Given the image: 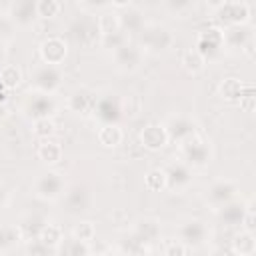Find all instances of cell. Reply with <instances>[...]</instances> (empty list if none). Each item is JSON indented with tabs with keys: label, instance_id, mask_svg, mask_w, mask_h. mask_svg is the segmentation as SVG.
I'll return each instance as SVG.
<instances>
[{
	"label": "cell",
	"instance_id": "cell-48",
	"mask_svg": "<svg viewBox=\"0 0 256 256\" xmlns=\"http://www.w3.org/2000/svg\"><path fill=\"white\" fill-rule=\"evenodd\" d=\"M8 88H4L2 84H0V104H6V98H8Z\"/></svg>",
	"mask_w": 256,
	"mask_h": 256
},
{
	"label": "cell",
	"instance_id": "cell-28",
	"mask_svg": "<svg viewBox=\"0 0 256 256\" xmlns=\"http://www.w3.org/2000/svg\"><path fill=\"white\" fill-rule=\"evenodd\" d=\"M124 140V132L120 124H102L98 130V142L104 148H116Z\"/></svg>",
	"mask_w": 256,
	"mask_h": 256
},
{
	"label": "cell",
	"instance_id": "cell-32",
	"mask_svg": "<svg viewBox=\"0 0 256 256\" xmlns=\"http://www.w3.org/2000/svg\"><path fill=\"white\" fill-rule=\"evenodd\" d=\"M0 84L8 90H14L22 84V70L16 64H4L0 66Z\"/></svg>",
	"mask_w": 256,
	"mask_h": 256
},
{
	"label": "cell",
	"instance_id": "cell-7",
	"mask_svg": "<svg viewBox=\"0 0 256 256\" xmlns=\"http://www.w3.org/2000/svg\"><path fill=\"white\" fill-rule=\"evenodd\" d=\"M112 60H114V66L124 72V74H130V72H136L140 66H142V60H144V50L128 40L126 44H122L118 50L112 52Z\"/></svg>",
	"mask_w": 256,
	"mask_h": 256
},
{
	"label": "cell",
	"instance_id": "cell-33",
	"mask_svg": "<svg viewBox=\"0 0 256 256\" xmlns=\"http://www.w3.org/2000/svg\"><path fill=\"white\" fill-rule=\"evenodd\" d=\"M144 188L148 192H162V190H166V172H164V168H150L144 174Z\"/></svg>",
	"mask_w": 256,
	"mask_h": 256
},
{
	"label": "cell",
	"instance_id": "cell-9",
	"mask_svg": "<svg viewBox=\"0 0 256 256\" xmlns=\"http://www.w3.org/2000/svg\"><path fill=\"white\" fill-rule=\"evenodd\" d=\"M194 48L206 58V62L210 58H216L224 50V34H222V28L220 26H210V28L198 32L196 46Z\"/></svg>",
	"mask_w": 256,
	"mask_h": 256
},
{
	"label": "cell",
	"instance_id": "cell-35",
	"mask_svg": "<svg viewBox=\"0 0 256 256\" xmlns=\"http://www.w3.org/2000/svg\"><path fill=\"white\" fill-rule=\"evenodd\" d=\"M32 134L40 140H50L56 134V124L52 118H38L32 120Z\"/></svg>",
	"mask_w": 256,
	"mask_h": 256
},
{
	"label": "cell",
	"instance_id": "cell-45",
	"mask_svg": "<svg viewBox=\"0 0 256 256\" xmlns=\"http://www.w3.org/2000/svg\"><path fill=\"white\" fill-rule=\"evenodd\" d=\"M238 104H240V110L242 112H254V108H256V96H254V86L238 100Z\"/></svg>",
	"mask_w": 256,
	"mask_h": 256
},
{
	"label": "cell",
	"instance_id": "cell-39",
	"mask_svg": "<svg viewBox=\"0 0 256 256\" xmlns=\"http://www.w3.org/2000/svg\"><path fill=\"white\" fill-rule=\"evenodd\" d=\"M128 42V36L120 30V32H116V34H112V36H104V38H100V44H102V48H106L108 52H114V50H118L122 44H126Z\"/></svg>",
	"mask_w": 256,
	"mask_h": 256
},
{
	"label": "cell",
	"instance_id": "cell-8",
	"mask_svg": "<svg viewBox=\"0 0 256 256\" xmlns=\"http://www.w3.org/2000/svg\"><path fill=\"white\" fill-rule=\"evenodd\" d=\"M210 236V230L206 226L204 220L198 218H188L178 226V240L186 246V248H198L202 244H206Z\"/></svg>",
	"mask_w": 256,
	"mask_h": 256
},
{
	"label": "cell",
	"instance_id": "cell-20",
	"mask_svg": "<svg viewBox=\"0 0 256 256\" xmlns=\"http://www.w3.org/2000/svg\"><path fill=\"white\" fill-rule=\"evenodd\" d=\"M64 204H66V208H68L70 214L88 210V206H90V192H88V188L86 186H80V184H74V186L66 188V192H64Z\"/></svg>",
	"mask_w": 256,
	"mask_h": 256
},
{
	"label": "cell",
	"instance_id": "cell-4",
	"mask_svg": "<svg viewBox=\"0 0 256 256\" xmlns=\"http://www.w3.org/2000/svg\"><path fill=\"white\" fill-rule=\"evenodd\" d=\"M62 80H64V72L60 66L38 64V66H34V70L30 74V88H32V92L54 96V92L62 86Z\"/></svg>",
	"mask_w": 256,
	"mask_h": 256
},
{
	"label": "cell",
	"instance_id": "cell-43",
	"mask_svg": "<svg viewBox=\"0 0 256 256\" xmlns=\"http://www.w3.org/2000/svg\"><path fill=\"white\" fill-rule=\"evenodd\" d=\"M162 256H188V248L180 240H168L164 244Z\"/></svg>",
	"mask_w": 256,
	"mask_h": 256
},
{
	"label": "cell",
	"instance_id": "cell-38",
	"mask_svg": "<svg viewBox=\"0 0 256 256\" xmlns=\"http://www.w3.org/2000/svg\"><path fill=\"white\" fill-rule=\"evenodd\" d=\"M18 240H22L18 226H0V248H10Z\"/></svg>",
	"mask_w": 256,
	"mask_h": 256
},
{
	"label": "cell",
	"instance_id": "cell-30",
	"mask_svg": "<svg viewBox=\"0 0 256 256\" xmlns=\"http://www.w3.org/2000/svg\"><path fill=\"white\" fill-rule=\"evenodd\" d=\"M180 64H182V68H184L188 74L196 76V74H200V72L206 68V58H204L196 48H188V50H184Z\"/></svg>",
	"mask_w": 256,
	"mask_h": 256
},
{
	"label": "cell",
	"instance_id": "cell-29",
	"mask_svg": "<svg viewBox=\"0 0 256 256\" xmlns=\"http://www.w3.org/2000/svg\"><path fill=\"white\" fill-rule=\"evenodd\" d=\"M232 252L236 256H254V252H256V236L252 232L240 230L232 238Z\"/></svg>",
	"mask_w": 256,
	"mask_h": 256
},
{
	"label": "cell",
	"instance_id": "cell-41",
	"mask_svg": "<svg viewBox=\"0 0 256 256\" xmlns=\"http://www.w3.org/2000/svg\"><path fill=\"white\" fill-rule=\"evenodd\" d=\"M244 206H246V210H244V216L240 220V226H242L244 232H252L254 234V230H256V214H254L252 202H246Z\"/></svg>",
	"mask_w": 256,
	"mask_h": 256
},
{
	"label": "cell",
	"instance_id": "cell-44",
	"mask_svg": "<svg viewBox=\"0 0 256 256\" xmlns=\"http://www.w3.org/2000/svg\"><path fill=\"white\" fill-rule=\"evenodd\" d=\"M26 254H28V256H48V248H46L38 238H32V240H28V244H26Z\"/></svg>",
	"mask_w": 256,
	"mask_h": 256
},
{
	"label": "cell",
	"instance_id": "cell-52",
	"mask_svg": "<svg viewBox=\"0 0 256 256\" xmlns=\"http://www.w3.org/2000/svg\"><path fill=\"white\" fill-rule=\"evenodd\" d=\"M148 256H152V254H148Z\"/></svg>",
	"mask_w": 256,
	"mask_h": 256
},
{
	"label": "cell",
	"instance_id": "cell-51",
	"mask_svg": "<svg viewBox=\"0 0 256 256\" xmlns=\"http://www.w3.org/2000/svg\"><path fill=\"white\" fill-rule=\"evenodd\" d=\"M4 52H6V50H4V42H2V40H0V58H2V56H4Z\"/></svg>",
	"mask_w": 256,
	"mask_h": 256
},
{
	"label": "cell",
	"instance_id": "cell-31",
	"mask_svg": "<svg viewBox=\"0 0 256 256\" xmlns=\"http://www.w3.org/2000/svg\"><path fill=\"white\" fill-rule=\"evenodd\" d=\"M244 210H246V206L234 200V202L222 206V208L216 210V212H218V218H220L224 224H228V226H236V224H240V220H242V216H244Z\"/></svg>",
	"mask_w": 256,
	"mask_h": 256
},
{
	"label": "cell",
	"instance_id": "cell-3",
	"mask_svg": "<svg viewBox=\"0 0 256 256\" xmlns=\"http://www.w3.org/2000/svg\"><path fill=\"white\" fill-rule=\"evenodd\" d=\"M214 18L218 20L220 28L228 26H248L252 18V8L244 0H228V2H218L212 4Z\"/></svg>",
	"mask_w": 256,
	"mask_h": 256
},
{
	"label": "cell",
	"instance_id": "cell-15",
	"mask_svg": "<svg viewBox=\"0 0 256 256\" xmlns=\"http://www.w3.org/2000/svg\"><path fill=\"white\" fill-rule=\"evenodd\" d=\"M164 172H166V190L170 192H184L194 180L192 168H188L184 162H172L168 168H164Z\"/></svg>",
	"mask_w": 256,
	"mask_h": 256
},
{
	"label": "cell",
	"instance_id": "cell-24",
	"mask_svg": "<svg viewBox=\"0 0 256 256\" xmlns=\"http://www.w3.org/2000/svg\"><path fill=\"white\" fill-rule=\"evenodd\" d=\"M36 156H38V160H40L42 164L54 166V164H58V162L62 160L64 150H62V144H60V142H56V140L50 138V140H42V142L38 144Z\"/></svg>",
	"mask_w": 256,
	"mask_h": 256
},
{
	"label": "cell",
	"instance_id": "cell-5",
	"mask_svg": "<svg viewBox=\"0 0 256 256\" xmlns=\"http://www.w3.org/2000/svg\"><path fill=\"white\" fill-rule=\"evenodd\" d=\"M66 178L64 174L60 172H54V170H48L44 174H40L36 180H34V196L40 198V200H46V202H52V200H58L64 196L66 192Z\"/></svg>",
	"mask_w": 256,
	"mask_h": 256
},
{
	"label": "cell",
	"instance_id": "cell-47",
	"mask_svg": "<svg viewBox=\"0 0 256 256\" xmlns=\"http://www.w3.org/2000/svg\"><path fill=\"white\" fill-rule=\"evenodd\" d=\"M6 202H8V190L4 188V184H0V208L6 206Z\"/></svg>",
	"mask_w": 256,
	"mask_h": 256
},
{
	"label": "cell",
	"instance_id": "cell-46",
	"mask_svg": "<svg viewBox=\"0 0 256 256\" xmlns=\"http://www.w3.org/2000/svg\"><path fill=\"white\" fill-rule=\"evenodd\" d=\"M242 54H244L246 58H254V38L246 42V46L242 48Z\"/></svg>",
	"mask_w": 256,
	"mask_h": 256
},
{
	"label": "cell",
	"instance_id": "cell-22",
	"mask_svg": "<svg viewBox=\"0 0 256 256\" xmlns=\"http://www.w3.org/2000/svg\"><path fill=\"white\" fill-rule=\"evenodd\" d=\"M222 34H224V48H234L240 52L246 46V42L254 38L248 26H228V28H222Z\"/></svg>",
	"mask_w": 256,
	"mask_h": 256
},
{
	"label": "cell",
	"instance_id": "cell-23",
	"mask_svg": "<svg viewBox=\"0 0 256 256\" xmlns=\"http://www.w3.org/2000/svg\"><path fill=\"white\" fill-rule=\"evenodd\" d=\"M126 12H118L120 14V30L128 36V32H132V34H138L142 28H144V14H142V10L138 8V6H134V4H130L128 8H124Z\"/></svg>",
	"mask_w": 256,
	"mask_h": 256
},
{
	"label": "cell",
	"instance_id": "cell-1",
	"mask_svg": "<svg viewBox=\"0 0 256 256\" xmlns=\"http://www.w3.org/2000/svg\"><path fill=\"white\" fill-rule=\"evenodd\" d=\"M180 150V162H184L188 168H206L212 162V146L202 134H194L178 144Z\"/></svg>",
	"mask_w": 256,
	"mask_h": 256
},
{
	"label": "cell",
	"instance_id": "cell-42",
	"mask_svg": "<svg viewBox=\"0 0 256 256\" xmlns=\"http://www.w3.org/2000/svg\"><path fill=\"white\" fill-rule=\"evenodd\" d=\"M14 34H16V26L8 18V14H0V40L8 42L14 38Z\"/></svg>",
	"mask_w": 256,
	"mask_h": 256
},
{
	"label": "cell",
	"instance_id": "cell-13",
	"mask_svg": "<svg viewBox=\"0 0 256 256\" xmlns=\"http://www.w3.org/2000/svg\"><path fill=\"white\" fill-rule=\"evenodd\" d=\"M164 128H166V132H168V138L174 140L176 144H180L182 140H186V138L198 134L196 122H194L190 116H186V114H174V116H170V118L164 122Z\"/></svg>",
	"mask_w": 256,
	"mask_h": 256
},
{
	"label": "cell",
	"instance_id": "cell-36",
	"mask_svg": "<svg viewBox=\"0 0 256 256\" xmlns=\"http://www.w3.org/2000/svg\"><path fill=\"white\" fill-rule=\"evenodd\" d=\"M72 238L90 244L96 238V226L92 220H80L74 228H72Z\"/></svg>",
	"mask_w": 256,
	"mask_h": 256
},
{
	"label": "cell",
	"instance_id": "cell-34",
	"mask_svg": "<svg viewBox=\"0 0 256 256\" xmlns=\"http://www.w3.org/2000/svg\"><path fill=\"white\" fill-rule=\"evenodd\" d=\"M142 110V100L136 94H126L120 98V114L126 118H136Z\"/></svg>",
	"mask_w": 256,
	"mask_h": 256
},
{
	"label": "cell",
	"instance_id": "cell-10",
	"mask_svg": "<svg viewBox=\"0 0 256 256\" xmlns=\"http://www.w3.org/2000/svg\"><path fill=\"white\" fill-rule=\"evenodd\" d=\"M38 54L42 64L62 66L68 56V42L62 36H48L38 44Z\"/></svg>",
	"mask_w": 256,
	"mask_h": 256
},
{
	"label": "cell",
	"instance_id": "cell-50",
	"mask_svg": "<svg viewBox=\"0 0 256 256\" xmlns=\"http://www.w3.org/2000/svg\"><path fill=\"white\" fill-rule=\"evenodd\" d=\"M98 256H122L118 250H106V252H102V254H98Z\"/></svg>",
	"mask_w": 256,
	"mask_h": 256
},
{
	"label": "cell",
	"instance_id": "cell-6",
	"mask_svg": "<svg viewBox=\"0 0 256 256\" xmlns=\"http://www.w3.org/2000/svg\"><path fill=\"white\" fill-rule=\"evenodd\" d=\"M240 186L230 178H218L206 188V204L212 210H220L222 206L236 200Z\"/></svg>",
	"mask_w": 256,
	"mask_h": 256
},
{
	"label": "cell",
	"instance_id": "cell-21",
	"mask_svg": "<svg viewBox=\"0 0 256 256\" xmlns=\"http://www.w3.org/2000/svg\"><path fill=\"white\" fill-rule=\"evenodd\" d=\"M250 88H252V84H244L240 78L228 76V78L220 80V84H218V96L222 100H226V102H238Z\"/></svg>",
	"mask_w": 256,
	"mask_h": 256
},
{
	"label": "cell",
	"instance_id": "cell-37",
	"mask_svg": "<svg viewBox=\"0 0 256 256\" xmlns=\"http://www.w3.org/2000/svg\"><path fill=\"white\" fill-rule=\"evenodd\" d=\"M36 12H38V18H44V20L56 18L62 12V2H58V0H36Z\"/></svg>",
	"mask_w": 256,
	"mask_h": 256
},
{
	"label": "cell",
	"instance_id": "cell-40",
	"mask_svg": "<svg viewBox=\"0 0 256 256\" xmlns=\"http://www.w3.org/2000/svg\"><path fill=\"white\" fill-rule=\"evenodd\" d=\"M66 256H90V244L72 238L66 242Z\"/></svg>",
	"mask_w": 256,
	"mask_h": 256
},
{
	"label": "cell",
	"instance_id": "cell-12",
	"mask_svg": "<svg viewBox=\"0 0 256 256\" xmlns=\"http://www.w3.org/2000/svg\"><path fill=\"white\" fill-rule=\"evenodd\" d=\"M138 140H140V146H142L144 150H148V152H158V150L166 148L168 142H170L164 124H160V122H150V124H146V126L140 130Z\"/></svg>",
	"mask_w": 256,
	"mask_h": 256
},
{
	"label": "cell",
	"instance_id": "cell-27",
	"mask_svg": "<svg viewBox=\"0 0 256 256\" xmlns=\"http://www.w3.org/2000/svg\"><path fill=\"white\" fill-rule=\"evenodd\" d=\"M118 252L122 256H148L150 254V246L144 244L142 240H138L132 232L122 236L118 242Z\"/></svg>",
	"mask_w": 256,
	"mask_h": 256
},
{
	"label": "cell",
	"instance_id": "cell-14",
	"mask_svg": "<svg viewBox=\"0 0 256 256\" xmlns=\"http://www.w3.org/2000/svg\"><path fill=\"white\" fill-rule=\"evenodd\" d=\"M8 18L16 28H30L38 20L36 0H16L8 6Z\"/></svg>",
	"mask_w": 256,
	"mask_h": 256
},
{
	"label": "cell",
	"instance_id": "cell-2",
	"mask_svg": "<svg viewBox=\"0 0 256 256\" xmlns=\"http://www.w3.org/2000/svg\"><path fill=\"white\" fill-rule=\"evenodd\" d=\"M176 42V36L174 32L164 26V24H158V22H150V24H144V28L138 32V46L146 52H166L168 48H172Z\"/></svg>",
	"mask_w": 256,
	"mask_h": 256
},
{
	"label": "cell",
	"instance_id": "cell-17",
	"mask_svg": "<svg viewBox=\"0 0 256 256\" xmlns=\"http://www.w3.org/2000/svg\"><path fill=\"white\" fill-rule=\"evenodd\" d=\"M96 102H98V94H96L94 90L82 86V88H76V90L68 96L66 106H68V110L74 112V114H92Z\"/></svg>",
	"mask_w": 256,
	"mask_h": 256
},
{
	"label": "cell",
	"instance_id": "cell-11",
	"mask_svg": "<svg viewBox=\"0 0 256 256\" xmlns=\"http://www.w3.org/2000/svg\"><path fill=\"white\" fill-rule=\"evenodd\" d=\"M24 112L28 118L38 120V118H52V114L56 112V100L50 94H40V92H32L26 100H24Z\"/></svg>",
	"mask_w": 256,
	"mask_h": 256
},
{
	"label": "cell",
	"instance_id": "cell-16",
	"mask_svg": "<svg viewBox=\"0 0 256 256\" xmlns=\"http://www.w3.org/2000/svg\"><path fill=\"white\" fill-rule=\"evenodd\" d=\"M92 114L102 124H118V120L122 118V114H120V98H116V94L98 96V102H96Z\"/></svg>",
	"mask_w": 256,
	"mask_h": 256
},
{
	"label": "cell",
	"instance_id": "cell-18",
	"mask_svg": "<svg viewBox=\"0 0 256 256\" xmlns=\"http://www.w3.org/2000/svg\"><path fill=\"white\" fill-rule=\"evenodd\" d=\"M90 14H80V18L72 24V34L80 46H92L96 40H100L96 18H88Z\"/></svg>",
	"mask_w": 256,
	"mask_h": 256
},
{
	"label": "cell",
	"instance_id": "cell-49",
	"mask_svg": "<svg viewBox=\"0 0 256 256\" xmlns=\"http://www.w3.org/2000/svg\"><path fill=\"white\" fill-rule=\"evenodd\" d=\"M8 114H10L8 106H6V104H0V122H2V120H6V118H8Z\"/></svg>",
	"mask_w": 256,
	"mask_h": 256
},
{
	"label": "cell",
	"instance_id": "cell-19",
	"mask_svg": "<svg viewBox=\"0 0 256 256\" xmlns=\"http://www.w3.org/2000/svg\"><path fill=\"white\" fill-rule=\"evenodd\" d=\"M132 234H134L138 240H142L144 244L152 246L154 242L160 240L162 224H160V220L154 218V216H144V218H138V220L134 222V226H132Z\"/></svg>",
	"mask_w": 256,
	"mask_h": 256
},
{
	"label": "cell",
	"instance_id": "cell-26",
	"mask_svg": "<svg viewBox=\"0 0 256 256\" xmlns=\"http://www.w3.org/2000/svg\"><path fill=\"white\" fill-rule=\"evenodd\" d=\"M38 240L48 248V250H56L62 246L64 242V230L60 224H54V222H46L40 232H38Z\"/></svg>",
	"mask_w": 256,
	"mask_h": 256
},
{
	"label": "cell",
	"instance_id": "cell-25",
	"mask_svg": "<svg viewBox=\"0 0 256 256\" xmlns=\"http://www.w3.org/2000/svg\"><path fill=\"white\" fill-rule=\"evenodd\" d=\"M96 26H98V34L100 38L104 36H112L116 32H120V14L112 8H106L102 12H98L96 16Z\"/></svg>",
	"mask_w": 256,
	"mask_h": 256
}]
</instances>
